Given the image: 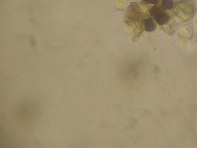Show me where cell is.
I'll return each mask as SVG.
<instances>
[{
  "label": "cell",
  "instance_id": "1",
  "mask_svg": "<svg viewBox=\"0 0 197 148\" xmlns=\"http://www.w3.org/2000/svg\"><path fill=\"white\" fill-rule=\"evenodd\" d=\"M153 17L154 19L156 20L157 22L160 24H163L164 22L167 21V14H166L164 11H161L159 10V11H158V10H155V12H153Z\"/></svg>",
  "mask_w": 197,
  "mask_h": 148
}]
</instances>
